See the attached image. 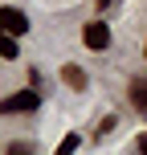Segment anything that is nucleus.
<instances>
[{
	"label": "nucleus",
	"instance_id": "1",
	"mask_svg": "<svg viewBox=\"0 0 147 155\" xmlns=\"http://www.w3.org/2000/svg\"><path fill=\"white\" fill-rule=\"evenodd\" d=\"M37 106H41V90H21L0 98V114H33Z\"/></svg>",
	"mask_w": 147,
	"mask_h": 155
},
{
	"label": "nucleus",
	"instance_id": "2",
	"mask_svg": "<svg viewBox=\"0 0 147 155\" xmlns=\"http://www.w3.org/2000/svg\"><path fill=\"white\" fill-rule=\"evenodd\" d=\"M82 45L94 49V53L110 49V25H106V21H90V25L82 29Z\"/></svg>",
	"mask_w": 147,
	"mask_h": 155
},
{
	"label": "nucleus",
	"instance_id": "3",
	"mask_svg": "<svg viewBox=\"0 0 147 155\" xmlns=\"http://www.w3.org/2000/svg\"><path fill=\"white\" fill-rule=\"evenodd\" d=\"M0 29H4V33H16V37H21V33L29 29V16H25L21 8H0Z\"/></svg>",
	"mask_w": 147,
	"mask_h": 155
},
{
	"label": "nucleus",
	"instance_id": "4",
	"mask_svg": "<svg viewBox=\"0 0 147 155\" xmlns=\"http://www.w3.org/2000/svg\"><path fill=\"white\" fill-rule=\"evenodd\" d=\"M62 82L70 86V90H86V82H90V78H86L82 65H62Z\"/></svg>",
	"mask_w": 147,
	"mask_h": 155
},
{
	"label": "nucleus",
	"instance_id": "5",
	"mask_svg": "<svg viewBox=\"0 0 147 155\" xmlns=\"http://www.w3.org/2000/svg\"><path fill=\"white\" fill-rule=\"evenodd\" d=\"M127 94H131V106L139 110V114H147V82H143V78H135Z\"/></svg>",
	"mask_w": 147,
	"mask_h": 155
},
{
	"label": "nucleus",
	"instance_id": "6",
	"mask_svg": "<svg viewBox=\"0 0 147 155\" xmlns=\"http://www.w3.org/2000/svg\"><path fill=\"white\" fill-rule=\"evenodd\" d=\"M0 57H8V61L16 57V33H4V29H0Z\"/></svg>",
	"mask_w": 147,
	"mask_h": 155
},
{
	"label": "nucleus",
	"instance_id": "7",
	"mask_svg": "<svg viewBox=\"0 0 147 155\" xmlns=\"http://www.w3.org/2000/svg\"><path fill=\"white\" fill-rule=\"evenodd\" d=\"M78 143H82V139H78V135H65V139H62V143H57V155H65V151H74V147H78Z\"/></svg>",
	"mask_w": 147,
	"mask_h": 155
},
{
	"label": "nucleus",
	"instance_id": "8",
	"mask_svg": "<svg viewBox=\"0 0 147 155\" xmlns=\"http://www.w3.org/2000/svg\"><path fill=\"white\" fill-rule=\"evenodd\" d=\"M115 123H119V118L106 114V118H102V127H98V135H110V131H115Z\"/></svg>",
	"mask_w": 147,
	"mask_h": 155
},
{
	"label": "nucleus",
	"instance_id": "9",
	"mask_svg": "<svg viewBox=\"0 0 147 155\" xmlns=\"http://www.w3.org/2000/svg\"><path fill=\"white\" fill-rule=\"evenodd\" d=\"M135 147H139V151H147V131H143V135H135Z\"/></svg>",
	"mask_w": 147,
	"mask_h": 155
},
{
	"label": "nucleus",
	"instance_id": "10",
	"mask_svg": "<svg viewBox=\"0 0 147 155\" xmlns=\"http://www.w3.org/2000/svg\"><path fill=\"white\" fill-rule=\"evenodd\" d=\"M94 4H98V8H106V4H110V0H94Z\"/></svg>",
	"mask_w": 147,
	"mask_h": 155
},
{
	"label": "nucleus",
	"instance_id": "11",
	"mask_svg": "<svg viewBox=\"0 0 147 155\" xmlns=\"http://www.w3.org/2000/svg\"><path fill=\"white\" fill-rule=\"evenodd\" d=\"M143 57H147V41H143Z\"/></svg>",
	"mask_w": 147,
	"mask_h": 155
}]
</instances>
